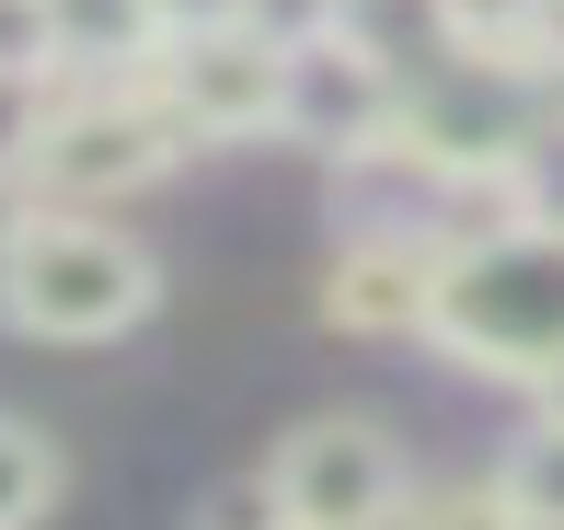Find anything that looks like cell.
Wrapping results in <instances>:
<instances>
[{
  "instance_id": "obj_1",
  "label": "cell",
  "mask_w": 564,
  "mask_h": 530,
  "mask_svg": "<svg viewBox=\"0 0 564 530\" xmlns=\"http://www.w3.org/2000/svg\"><path fill=\"white\" fill-rule=\"evenodd\" d=\"M150 300H162L150 242H127L93 208H23L0 231V323L35 346H105L150 323Z\"/></svg>"
},
{
  "instance_id": "obj_2",
  "label": "cell",
  "mask_w": 564,
  "mask_h": 530,
  "mask_svg": "<svg viewBox=\"0 0 564 530\" xmlns=\"http://www.w3.org/2000/svg\"><path fill=\"white\" fill-rule=\"evenodd\" d=\"M426 346H449L484 381H542L564 358V231L553 219H496V231L449 242Z\"/></svg>"
},
{
  "instance_id": "obj_3",
  "label": "cell",
  "mask_w": 564,
  "mask_h": 530,
  "mask_svg": "<svg viewBox=\"0 0 564 530\" xmlns=\"http://www.w3.org/2000/svg\"><path fill=\"white\" fill-rule=\"evenodd\" d=\"M196 150V128L173 116L162 82H127V93H69L46 116V150H35V208H105V196L150 185Z\"/></svg>"
},
{
  "instance_id": "obj_4",
  "label": "cell",
  "mask_w": 564,
  "mask_h": 530,
  "mask_svg": "<svg viewBox=\"0 0 564 530\" xmlns=\"http://www.w3.org/2000/svg\"><path fill=\"white\" fill-rule=\"evenodd\" d=\"M265 485H276V519H289V530H380L403 496H415L380 415H312V426H289L276 462H265Z\"/></svg>"
},
{
  "instance_id": "obj_5",
  "label": "cell",
  "mask_w": 564,
  "mask_h": 530,
  "mask_svg": "<svg viewBox=\"0 0 564 530\" xmlns=\"http://www.w3.org/2000/svg\"><path fill=\"white\" fill-rule=\"evenodd\" d=\"M403 69L392 58H369V46L346 35H312V46H289V116H276V139H300V150H323V162H369V150H392L403 139Z\"/></svg>"
},
{
  "instance_id": "obj_6",
  "label": "cell",
  "mask_w": 564,
  "mask_h": 530,
  "mask_svg": "<svg viewBox=\"0 0 564 530\" xmlns=\"http://www.w3.org/2000/svg\"><path fill=\"white\" fill-rule=\"evenodd\" d=\"M162 93L196 139H265L289 116V46L253 35V23H208V35H173L162 58Z\"/></svg>"
},
{
  "instance_id": "obj_7",
  "label": "cell",
  "mask_w": 564,
  "mask_h": 530,
  "mask_svg": "<svg viewBox=\"0 0 564 530\" xmlns=\"http://www.w3.org/2000/svg\"><path fill=\"white\" fill-rule=\"evenodd\" d=\"M323 312H335L346 335H426V323H438V242L426 231H357L335 255Z\"/></svg>"
},
{
  "instance_id": "obj_8",
  "label": "cell",
  "mask_w": 564,
  "mask_h": 530,
  "mask_svg": "<svg viewBox=\"0 0 564 530\" xmlns=\"http://www.w3.org/2000/svg\"><path fill=\"white\" fill-rule=\"evenodd\" d=\"M173 46V23H162V0H58V69H139V58H162Z\"/></svg>"
},
{
  "instance_id": "obj_9",
  "label": "cell",
  "mask_w": 564,
  "mask_h": 530,
  "mask_svg": "<svg viewBox=\"0 0 564 530\" xmlns=\"http://www.w3.org/2000/svg\"><path fill=\"white\" fill-rule=\"evenodd\" d=\"M403 519H415V530H530V508H519V485H507V473H449V485H415V496H403Z\"/></svg>"
},
{
  "instance_id": "obj_10",
  "label": "cell",
  "mask_w": 564,
  "mask_h": 530,
  "mask_svg": "<svg viewBox=\"0 0 564 530\" xmlns=\"http://www.w3.org/2000/svg\"><path fill=\"white\" fill-rule=\"evenodd\" d=\"M58 508V450H46V426L0 415V530H35Z\"/></svg>"
},
{
  "instance_id": "obj_11",
  "label": "cell",
  "mask_w": 564,
  "mask_h": 530,
  "mask_svg": "<svg viewBox=\"0 0 564 530\" xmlns=\"http://www.w3.org/2000/svg\"><path fill=\"white\" fill-rule=\"evenodd\" d=\"M507 485H519V508H530V530H564V415H530L519 439H507Z\"/></svg>"
},
{
  "instance_id": "obj_12",
  "label": "cell",
  "mask_w": 564,
  "mask_h": 530,
  "mask_svg": "<svg viewBox=\"0 0 564 530\" xmlns=\"http://www.w3.org/2000/svg\"><path fill=\"white\" fill-rule=\"evenodd\" d=\"M46 116H58V93H46L35 69H0V196H12V185H35Z\"/></svg>"
},
{
  "instance_id": "obj_13",
  "label": "cell",
  "mask_w": 564,
  "mask_h": 530,
  "mask_svg": "<svg viewBox=\"0 0 564 530\" xmlns=\"http://www.w3.org/2000/svg\"><path fill=\"white\" fill-rule=\"evenodd\" d=\"M507 185H519V219H553V231H564V116L530 128V150H519V173H507Z\"/></svg>"
},
{
  "instance_id": "obj_14",
  "label": "cell",
  "mask_w": 564,
  "mask_h": 530,
  "mask_svg": "<svg viewBox=\"0 0 564 530\" xmlns=\"http://www.w3.org/2000/svg\"><path fill=\"white\" fill-rule=\"evenodd\" d=\"M0 69H58V0H0Z\"/></svg>"
},
{
  "instance_id": "obj_15",
  "label": "cell",
  "mask_w": 564,
  "mask_h": 530,
  "mask_svg": "<svg viewBox=\"0 0 564 530\" xmlns=\"http://www.w3.org/2000/svg\"><path fill=\"white\" fill-rule=\"evenodd\" d=\"M208 530H289V519H276V485H265V473H253V485H230L219 508H208Z\"/></svg>"
},
{
  "instance_id": "obj_16",
  "label": "cell",
  "mask_w": 564,
  "mask_h": 530,
  "mask_svg": "<svg viewBox=\"0 0 564 530\" xmlns=\"http://www.w3.org/2000/svg\"><path fill=\"white\" fill-rule=\"evenodd\" d=\"M242 12H253V0H162L173 35H208V23H242Z\"/></svg>"
},
{
  "instance_id": "obj_17",
  "label": "cell",
  "mask_w": 564,
  "mask_h": 530,
  "mask_svg": "<svg viewBox=\"0 0 564 530\" xmlns=\"http://www.w3.org/2000/svg\"><path fill=\"white\" fill-rule=\"evenodd\" d=\"M530 392H542V415H564V358L542 369V381H530Z\"/></svg>"
}]
</instances>
